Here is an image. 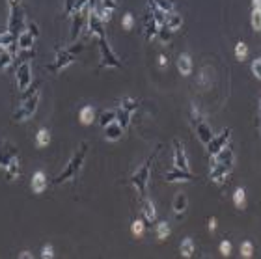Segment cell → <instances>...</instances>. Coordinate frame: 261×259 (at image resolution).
Masks as SVG:
<instances>
[{
	"label": "cell",
	"mask_w": 261,
	"mask_h": 259,
	"mask_svg": "<svg viewBox=\"0 0 261 259\" xmlns=\"http://www.w3.org/2000/svg\"><path fill=\"white\" fill-rule=\"evenodd\" d=\"M94 10L92 2H86L82 8L73 11V28H71V41H77L80 32L88 30V19H90V13Z\"/></svg>",
	"instance_id": "4"
},
{
	"label": "cell",
	"mask_w": 261,
	"mask_h": 259,
	"mask_svg": "<svg viewBox=\"0 0 261 259\" xmlns=\"http://www.w3.org/2000/svg\"><path fill=\"white\" fill-rule=\"evenodd\" d=\"M15 79H17V86H19L21 92H24V90L32 84V65L28 60L19 65V69H17V73H15Z\"/></svg>",
	"instance_id": "9"
},
{
	"label": "cell",
	"mask_w": 261,
	"mask_h": 259,
	"mask_svg": "<svg viewBox=\"0 0 261 259\" xmlns=\"http://www.w3.org/2000/svg\"><path fill=\"white\" fill-rule=\"evenodd\" d=\"M220 254L224 256V258H228L231 254V240H228V239H224L222 242H220Z\"/></svg>",
	"instance_id": "42"
},
{
	"label": "cell",
	"mask_w": 261,
	"mask_h": 259,
	"mask_svg": "<svg viewBox=\"0 0 261 259\" xmlns=\"http://www.w3.org/2000/svg\"><path fill=\"white\" fill-rule=\"evenodd\" d=\"M230 138H231V129H224L220 136H213V140H211V142L207 144L209 157L217 155L220 149H224V147L228 145V142H230Z\"/></svg>",
	"instance_id": "8"
},
{
	"label": "cell",
	"mask_w": 261,
	"mask_h": 259,
	"mask_svg": "<svg viewBox=\"0 0 261 259\" xmlns=\"http://www.w3.org/2000/svg\"><path fill=\"white\" fill-rule=\"evenodd\" d=\"M190 120H192V123L198 125L201 120H203V114L200 112V108L196 104H190Z\"/></svg>",
	"instance_id": "37"
},
{
	"label": "cell",
	"mask_w": 261,
	"mask_h": 259,
	"mask_svg": "<svg viewBox=\"0 0 261 259\" xmlns=\"http://www.w3.org/2000/svg\"><path fill=\"white\" fill-rule=\"evenodd\" d=\"M241 256H242V258H252V256H254V246H252L250 240H244V242L241 244Z\"/></svg>",
	"instance_id": "39"
},
{
	"label": "cell",
	"mask_w": 261,
	"mask_h": 259,
	"mask_svg": "<svg viewBox=\"0 0 261 259\" xmlns=\"http://www.w3.org/2000/svg\"><path fill=\"white\" fill-rule=\"evenodd\" d=\"M26 30L30 32L34 38H38V36H40V28H38V24H36L34 21H30L28 24H26Z\"/></svg>",
	"instance_id": "47"
},
{
	"label": "cell",
	"mask_w": 261,
	"mask_h": 259,
	"mask_svg": "<svg viewBox=\"0 0 261 259\" xmlns=\"http://www.w3.org/2000/svg\"><path fill=\"white\" fill-rule=\"evenodd\" d=\"M159 151H161V145L157 147L151 155H149V159H147L146 162H144V164L140 166L135 174L131 176V185H135L136 190H138V194H140L142 198L146 196V188H147V181H149V174H151V166H153V162H155L157 153H159Z\"/></svg>",
	"instance_id": "2"
},
{
	"label": "cell",
	"mask_w": 261,
	"mask_h": 259,
	"mask_svg": "<svg viewBox=\"0 0 261 259\" xmlns=\"http://www.w3.org/2000/svg\"><path fill=\"white\" fill-rule=\"evenodd\" d=\"M142 215H144L147 224H153L157 220V211L151 199H144V201H142Z\"/></svg>",
	"instance_id": "19"
},
{
	"label": "cell",
	"mask_w": 261,
	"mask_h": 259,
	"mask_svg": "<svg viewBox=\"0 0 261 259\" xmlns=\"http://www.w3.org/2000/svg\"><path fill=\"white\" fill-rule=\"evenodd\" d=\"M34 36H32L28 30H22L19 36H17V47L21 49V51H30L32 47H34Z\"/></svg>",
	"instance_id": "18"
},
{
	"label": "cell",
	"mask_w": 261,
	"mask_h": 259,
	"mask_svg": "<svg viewBox=\"0 0 261 259\" xmlns=\"http://www.w3.org/2000/svg\"><path fill=\"white\" fill-rule=\"evenodd\" d=\"M77 4H79V0H63V11L69 15V13H73L75 8H77Z\"/></svg>",
	"instance_id": "43"
},
{
	"label": "cell",
	"mask_w": 261,
	"mask_h": 259,
	"mask_svg": "<svg viewBox=\"0 0 261 259\" xmlns=\"http://www.w3.org/2000/svg\"><path fill=\"white\" fill-rule=\"evenodd\" d=\"M88 149H90V144H88V142H82V144L79 145V149L75 151L73 159L67 162V166L63 168L62 174L54 179V185H62V183H65V181H69V179H75V177H77V174H79L80 168H82L84 160H86Z\"/></svg>",
	"instance_id": "1"
},
{
	"label": "cell",
	"mask_w": 261,
	"mask_h": 259,
	"mask_svg": "<svg viewBox=\"0 0 261 259\" xmlns=\"http://www.w3.org/2000/svg\"><path fill=\"white\" fill-rule=\"evenodd\" d=\"M19 258H32V254H30V252H22Z\"/></svg>",
	"instance_id": "53"
},
{
	"label": "cell",
	"mask_w": 261,
	"mask_h": 259,
	"mask_svg": "<svg viewBox=\"0 0 261 259\" xmlns=\"http://www.w3.org/2000/svg\"><path fill=\"white\" fill-rule=\"evenodd\" d=\"M112 121H116V110H104L103 114H101V118H99V125L101 127H106V125L112 123Z\"/></svg>",
	"instance_id": "31"
},
{
	"label": "cell",
	"mask_w": 261,
	"mask_h": 259,
	"mask_svg": "<svg viewBox=\"0 0 261 259\" xmlns=\"http://www.w3.org/2000/svg\"><path fill=\"white\" fill-rule=\"evenodd\" d=\"M101 6L103 8H108V10L114 11L118 8V0H101Z\"/></svg>",
	"instance_id": "49"
},
{
	"label": "cell",
	"mask_w": 261,
	"mask_h": 259,
	"mask_svg": "<svg viewBox=\"0 0 261 259\" xmlns=\"http://www.w3.org/2000/svg\"><path fill=\"white\" fill-rule=\"evenodd\" d=\"M15 60V52H13V45H10L8 49H2L0 51V71L10 67L11 63Z\"/></svg>",
	"instance_id": "21"
},
{
	"label": "cell",
	"mask_w": 261,
	"mask_h": 259,
	"mask_svg": "<svg viewBox=\"0 0 261 259\" xmlns=\"http://www.w3.org/2000/svg\"><path fill=\"white\" fill-rule=\"evenodd\" d=\"M116 121L121 125L123 129L125 127H129V123H131V112H127L123 106H116Z\"/></svg>",
	"instance_id": "26"
},
{
	"label": "cell",
	"mask_w": 261,
	"mask_h": 259,
	"mask_svg": "<svg viewBox=\"0 0 261 259\" xmlns=\"http://www.w3.org/2000/svg\"><path fill=\"white\" fill-rule=\"evenodd\" d=\"M144 228H146V224H144L142 220H136L135 224H133V233H135V235H142V233H144Z\"/></svg>",
	"instance_id": "45"
},
{
	"label": "cell",
	"mask_w": 261,
	"mask_h": 259,
	"mask_svg": "<svg viewBox=\"0 0 261 259\" xmlns=\"http://www.w3.org/2000/svg\"><path fill=\"white\" fill-rule=\"evenodd\" d=\"M166 181L170 183H174V181H194V179H198L196 176H192L188 170H181V168H174L172 172H168L166 176H164Z\"/></svg>",
	"instance_id": "14"
},
{
	"label": "cell",
	"mask_w": 261,
	"mask_h": 259,
	"mask_svg": "<svg viewBox=\"0 0 261 259\" xmlns=\"http://www.w3.org/2000/svg\"><path fill=\"white\" fill-rule=\"evenodd\" d=\"M157 235L161 240H166L168 235H170V226H168L166 222H161L159 226H157Z\"/></svg>",
	"instance_id": "36"
},
{
	"label": "cell",
	"mask_w": 261,
	"mask_h": 259,
	"mask_svg": "<svg viewBox=\"0 0 261 259\" xmlns=\"http://www.w3.org/2000/svg\"><path fill=\"white\" fill-rule=\"evenodd\" d=\"M172 34H174V32L170 30L166 24H162V26H159V34H157V36L161 38V41L168 43L170 41V38H172Z\"/></svg>",
	"instance_id": "38"
},
{
	"label": "cell",
	"mask_w": 261,
	"mask_h": 259,
	"mask_svg": "<svg viewBox=\"0 0 261 259\" xmlns=\"http://www.w3.org/2000/svg\"><path fill=\"white\" fill-rule=\"evenodd\" d=\"M6 176L8 179H17V177L21 176V164H19V157L17 159H13L8 168H6Z\"/></svg>",
	"instance_id": "27"
},
{
	"label": "cell",
	"mask_w": 261,
	"mask_h": 259,
	"mask_svg": "<svg viewBox=\"0 0 261 259\" xmlns=\"http://www.w3.org/2000/svg\"><path fill=\"white\" fill-rule=\"evenodd\" d=\"M41 258L45 259H52L54 258V248H52V244H45L41 248Z\"/></svg>",
	"instance_id": "44"
},
{
	"label": "cell",
	"mask_w": 261,
	"mask_h": 259,
	"mask_svg": "<svg viewBox=\"0 0 261 259\" xmlns=\"http://www.w3.org/2000/svg\"><path fill=\"white\" fill-rule=\"evenodd\" d=\"M159 65H162V67L166 65V58L164 56H159Z\"/></svg>",
	"instance_id": "51"
},
{
	"label": "cell",
	"mask_w": 261,
	"mask_h": 259,
	"mask_svg": "<svg viewBox=\"0 0 261 259\" xmlns=\"http://www.w3.org/2000/svg\"><path fill=\"white\" fill-rule=\"evenodd\" d=\"M231 168H233V162H219L217 166L211 168L209 179L215 181V183H222V181L226 179V176L231 172Z\"/></svg>",
	"instance_id": "11"
},
{
	"label": "cell",
	"mask_w": 261,
	"mask_h": 259,
	"mask_svg": "<svg viewBox=\"0 0 261 259\" xmlns=\"http://www.w3.org/2000/svg\"><path fill=\"white\" fill-rule=\"evenodd\" d=\"M138 104L140 103H138L136 99H129V97H125V99L120 101V106H123L127 112H135L136 108H138Z\"/></svg>",
	"instance_id": "33"
},
{
	"label": "cell",
	"mask_w": 261,
	"mask_h": 259,
	"mask_svg": "<svg viewBox=\"0 0 261 259\" xmlns=\"http://www.w3.org/2000/svg\"><path fill=\"white\" fill-rule=\"evenodd\" d=\"M22 30H26V19H24V10L21 4L10 6V21H8V32L13 36H19Z\"/></svg>",
	"instance_id": "6"
},
{
	"label": "cell",
	"mask_w": 261,
	"mask_h": 259,
	"mask_svg": "<svg viewBox=\"0 0 261 259\" xmlns=\"http://www.w3.org/2000/svg\"><path fill=\"white\" fill-rule=\"evenodd\" d=\"M244 199H246L244 188L239 187L237 190H235V194H233V201H235V205H237V207H244Z\"/></svg>",
	"instance_id": "35"
},
{
	"label": "cell",
	"mask_w": 261,
	"mask_h": 259,
	"mask_svg": "<svg viewBox=\"0 0 261 259\" xmlns=\"http://www.w3.org/2000/svg\"><path fill=\"white\" fill-rule=\"evenodd\" d=\"M209 229H211V231H215V229H217V218L215 217L209 218Z\"/></svg>",
	"instance_id": "50"
},
{
	"label": "cell",
	"mask_w": 261,
	"mask_h": 259,
	"mask_svg": "<svg viewBox=\"0 0 261 259\" xmlns=\"http://www.w3.org/2000/svg\"><path fill=\"white\" fill-rule=\"evenodd\" d=\"M174 164H176V168L188 170V157L185 153V147L179 140H174Z\"/></svg>",
	"instance_id": "12"
},
{
	"label": "cell",
	"mask_w": 261,
	"mask_h": 259,
	"mask_svg": "<svg viewBox=\"0 0 261 259\" xmlns=\"http://www.w3.org/2000/svg\"><path fill=\"white\" fill-rule=\"evenodd\" d=\"M88 36H97V40H99V38H106L103 21L99 19V15H97L94 10H92L90 19H88Z\"/></svg>",
	"instance_id": "10"
},
{
	"label": "cell",
	"mask_w": 261,
	"mask_h": 259,
	"mask_svg": "<svg viewBox=\"0 0 261 259\" xmlns=\"http://www.w3.org/2000/svg\"><path fill=\"white\" fill-rule=\"evenodd\" d=\"M252 4H254V8H261V0H252Z\"/></svg>",
	"instance_id": "52"
},
{
	"label": "cell",
	"mask_w": 261,
	"mask_h": 259,
	"mask_svg": "<svg viewBox=\"0 0 261 259\" xmlns=\"http://www.w3.org/2000/svg\"><path fill=\"white\" fill-rule=\"evenodd\" d=\"M144 34H146V40H155L157 34H159V24L157 21L153 19V15H151V11L147 13V17H144Z\"/></svg>",
	"instance_id": "15"
},
{
	"label": "cell",
	"mask_w": 261,
	"mask_h": 259,
	"mask_svg": "<svg viewBox=\"0 0 261 259\" xmlns=\"http://www.w3.org/2000/svg\"><path fill=\"white\" fill-rule=\"evenodd\" d=\"M13 41H15V36L11 34V32H2L0 34V47H10V45H13Z\"/></svg>",
	"instance_id": "34"
},
{
	"label": "cell",
	"mask_w": 261,
	"mask_h": 259,
	"mask_svg": "<svg viewBox=\"0 0 261 259\" xmlns=\"http://www.w3.org/2000/svg\"><path fill=\"white\" fill-rule=\"evenodd\" d=\"M36 144L40 145V147H45V145L51 144V135H49L47 129H40V131H38V135H36Z\"/></svg>",
	"instance_id": "29"
},
{
	"label": "cell",
	"mask_w": 261,
	"mask_h": 259,
	"mask_svg": "<svg viewBox=\"0 0 261 259\" xmlns=\"http://www.w3.org/2000/svg\"><path fill=\"white\" fill-rule=\"evenodd\" d=\"M179 252H181L183 258H190L194 254V242H192V239H185L181 242V246H179Z\"/></svg>",
	"instance_id": "28"
},
{
	"label": "cell",
	"mask_w": 261,
	"mask_h": 259,
	"mask_svg": "<svg viewBox=\"0 0 261 259\" xmlns=\"http://www.w3.org/2000/svg\"><path fill=\"white\" fill-rule=\"evenodd\" d=\"M164 24H166L170 30H179L181 28V24H183V17L179 15V13H166V21H164Z\"/></svg>",
	"instance_id": "24"
},
{
	"label": "cell",
	"mask_w": 261,
	"mask_h": 259,
	"mask_svg": "<svg viewBox=\"0 0 261 259\" xmlns=\"http://www.w3.org/2000/svg\"><path fill=\"white\" fill-rule=\"evenodd\" d=\"M47 187V177L43 172H36L34 176H32V190L36 192V194H41L43 190Z\"/></svg>",
	"instance_id": "20"
},
{
	"label": "cell",
	"mask_w": 261,
	"mask_h": 259,
	"mask_svg": "<svg viewBox=\"0 0 261 259\" xmlns=\"http://www.w3.org/2000/svg\"><path fill=\"white\" fill-rule=\"evenodd\" d=\"M79 120H80V123L82 125L94 123V120H95V108L94 106H84V108H80V112H79Z\"/></svg>",
	"instance_id": "25"
},
{
	"label": "cell",
	"mask_w": 261,
	"mask_h": 259,
	"mask_svg": "<svg viewBox=\"0 0 261 259\" xmlns=\"http://www.w3.org/2000/svg\"><path fill=\"white\" fill-rule=\"evenodd\" d=\"M260 104H261V99H260ZM260 108H261V106H260Z\"/></svg>",
	"instance_id": "56"
},
{
	"label": "cell",
	"mask_w": 261,
	"mask_h": 259,
	"mask_svg": "<svg viewBox=\"0 0 261 259\" xmlns=\"http://www.w3.org/2000/svg\"><path fill=\"white\" fill-rule=\"evenodd\" d=\"M17 157H19V153H17L15 145H11V144L0 145V168H2V170H6L8 164H10L13 159H17Z\"/></svg>",
	"instance_id": "13"
},
{
	"label": "cell",
	"mask_w": 261,
	"mask_h": 259,
	"mask_svg": "<svg viewBox=\"0 0 261 259\" xmlns=\"http://www.w3.org/2000/svg\"><path fill=\"white\" fill-rule=\"evenodd\" d=\"M187 209H188V199H187V196H185L183 192H179L178 196L174 198V213H176L178 217H183Z\"/></svg>",
	"instance_id": "22"
},
{
	"label": "cell",
	"mask_w": 261,
	"mask_h": 259,
	"mask_svg": "<svg viewBox=\"0 0 261 259\" xmlns=\"http://www.w3.org/2000/svg\"><path fill=\"white\" fill-rule=\"evenodd\" d=\"M260 129H261V121H260Z\"/></svg>",
	"instance_id": "55"
},
{
	"label": "cell",
	"mask_w": 261,
	"mask_h": 259,
	"mask_svg": "<svg viewBox=\"0 0 261 259\" xmlns=\"http://www.w3.org/2000/svg\"><path fill=\"white\" fill-rule=\"evenodd\" d=\"M196 133H198V138H200V142L201 144H205L207 145L211 140H213V131H211V127H209L205 121H200L198 125H196Z\"/></svg>",
	"instance_id": "17"
},
{
	"label": "cell",
	"mask_w": 261,
	"mask_h": 259,
	"mask_svg": "<svg viewBox=\"0 0 261 259\" xmlns=\"http://www.w3.org/2000/svg\"><path fill=\"white\" fill-rule=\"evenodd\" d=\"M252 71H254V75L261 80V58L254 60V63H252Z\"/></svg>",
	"instance_id": "46"
},
{
	"label": "cell",
	"mask_w": 261,
	"mask_h": 259,
	"mask_svg": "<svg viewBox=\"0 0 261 259\" xmlns=\"http://www.w3.org/2000/svg\"><path fill=\"white\" fill-rule=\"evenodd\" d=\"M178 69H179V73H181V75H185V77H187V75H190V71H192V60H190V56H188V54H185V52L179 56Z\"/></svg>",
	"instance_id": "23"
},
{
	"label": "cell",
	"mask_w": 261,
	"mask_h": 259,
	"mask_svg": "<svg viewBox=\"0 0 261 259\" xmlns=\"http://www.w3.org/2000/svg\"><path fill=\"white\" fill-rule=\"evenodd\" d=\"M99 49H101V63H99V69H104V67H123L121 60H120V58L116 56V52L110 49L106 38H99Z\"/></svg>",
	"instance_id": "7"
},
{
	"label": "cell",
	"mask_w": 261,
	"mask_h": 259,
	"mask_svg": "<svg viewBox=\"0 0 261 259\" xmlns=\"http://www.w3.org/2000/svg\"><path fill=\"white\" fill-rule=\"evenodd\" d=\"M38 92H40V82H36V84H32V86H28V88H26V92L22 94V101H24V99H30L32 95H36Z\"/></svg>",
	"instance_id": "41"
},
{
	"label": "cell",
	"mask_w": 261,
	"mask_h": 259,
	"mask_svg": "<svg viewBox=\"0 0 261 259\" xmlns=\"http://www.w3.org/2000/svg\"><path fill=\"white\" fill-rule=\"evenodd\" d=\"M80 51H82V43H75L73 47H69V49H62V51H58L56 52V56H54V60L47 65V69L52 71V73L62 71L63 67H67L69 63H73L75 56H77Z\"/></svg>",
	"instance_id": "3"
},
{
	"label": "cell",
	"mask_w": 261,
	"mask_h": 259,
	"mask_svg": "<svg viewBox=\"0 0 261 259\" xmlns=\"http://www.w3.org/2000/svg\"><path fill=\"white\" fill-rule=\"evenodd\" d=\"M250 22L254 30H261V8H254L250 15Z\"/></svg>",
	"instance_id": "32"
},
{
	"label": "cell",
	"mask_w": 261,
	"mask_h": 259,
	"mask_svg": "<svg viewBox=\"0 0 261 259\" xmlns=\"http://www.w3.org/2000/svg\"><path fill=\"white\" fill-rule=\"evenodd\" d=\"M246 54H248V47H246L242 41H239L237 45H235V56H237L239 60H244Z\"/></svg>",
	"instance_id": "40"
},
{
	"label": "cell",
	"mask_w": 261,
	"mask_h": 259,
	"mask_svg": "<svg viewBox=\"0 0 261 259\" xmlns=\"http://www.w3.org/2000/svg\"><path fill=\"white\" fill-rule=\"evenodd\" d=\"M121 135H123V127L118 123V121H112V123H108L106 127H104V138L110 140V142L120 140Z\"/></svg>",
	"instance_id": "16"
},
{
	"label": "cell",
	"mask_w": 261,
	"mask_h": 259,
	"mask_svg": "<svg viewBox=\"0 0 261 259\" xmlns=\"http://www.w3.org/2000/svg\"><path fill=\"white\" fill-rule=\"evenodd\" d=\"M153 6H157L159 10H162L164 13H172L174 11V0H149Z\"/></svg>",
	"instance_id": "30"
},
{
	"label": "cell",
	"mask_w": 261,
	"mask_h": 259,
	"mask_svg": "<svg viewBox=\"0 0 261 259\" xmlns=\"http://www.w3.org/2000/svg\"><path fill=\"white\" fill-rule=\"evenodd\" d=\"M10 2V6H15V4H19V0H8Z\"/></svg>",
	"instance_id": "54"
},
{
	"label": "cell",
	"mask_w": 261,
	"mask_h": 259,
	"mask_svg": "<svg viewBox=\"0 0 261 259\" xmlns=\"http://www.w3.org/2000/svg\"><path fill=\"white\" fill-rule=\"evenodd\" d=\"M133 22H135V19H133V15H131V13H125V15H123V21H121V24H123V28H127V30H129V28L133 26Z\"/></svg>",
	"instance_id": "48"
},
{
	"label": "cell",
	"mask_w": 261,
	"mask_h": 259,
	"mask_svg": "<svg viewBox=\"0 0 261 259\" xmlns=\"http://www.w3.org/2000/svg\"><path fill=\"white\" fill-rule=\"evenodd\" d=\"M40 99H41V94L38 92L36 95H32L30 99H24V101H21L19 108L13 112V116H11V118H13L15 121H24V120L32 118V116L36 114V110H38Z\"/></svg>",
	"instance_id": "5"
}]
</instances>
